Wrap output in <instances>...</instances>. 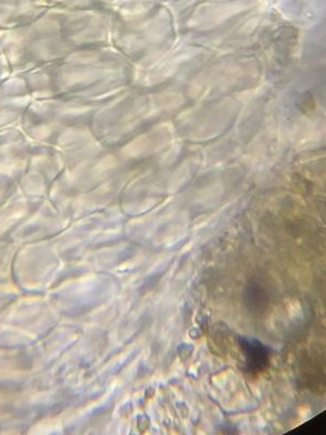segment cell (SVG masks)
Here are the masks:
<instances>
[{
  "instance_id": "6da1fadb",
  "label": "cell",
  "mask_w": 326,
  "mask_h": 435,
  "mask_svg": "<svg viewBox=\"0 0 326 435\" xmlns=\"http://www.w3.org/2000/svg\"><path fill=\"white\" fill-rule=\"evenodd\" d=\"M239 346L245 357L247 371L250 374H262L269 366V348L255 338H241Z\"/></svg>"
},
{
  "instance_id": "7a4b0ae2",
  "label": "cell",
  "mask_w": 326,
  "mask_h": 435,
  "mask_svg": "<svg viewBox=\"0 0 326 435\" xmlns=\"http://www.w3.org/2000/svg\"><path fill=\"white\" fill-rule=\"evenodd\" d=\"M326 430V418L325 412L315 416V418L310 419L309 421L294 429L295 432L301 433V434L309 435H324Z\"/></svg>"
}]
</instances>
